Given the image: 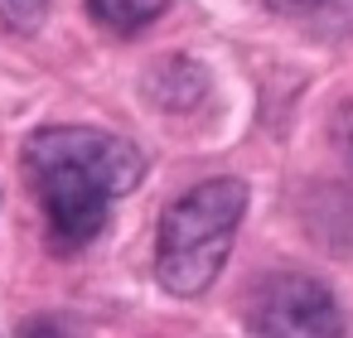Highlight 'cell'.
<instances>
[{"label": "cell", "instance_id": "6da1fadb", "mask_svg": "<svg viewBox=\"0 0 353 338\" xmlns=\"http://www.w3.org/2000/svg\"><path fill=\"white\" fill-rule=\"evenodd\" d=\"M25 179L44 208L49 237L59 251L88 246L121 193H131L145 174V160L131 140L92 131V126H44L25 145Z\"/></svg>", "mask_w": 353, "mask_h": 338}, {"label": "cell", "instance_id": "7a4b0ae2", "mask_svg": "<svg viewBox=\"0 0 353 338\" xmlns=\"http://www.w3.org/2000/svg\"><path fill=\"white\" fill-rule=\"evenodd\" d=\"M242 213H247V184L232 179V174L203 179L189 193H179L165 208L160 232H155V275H160V285L179 299L203 295L218 280V271L232 251Z\"/></svg>", "mask_w": 353, "mask_h": 338}, {"label": "cell", "instance_id": "3957f363", "mask_svg": "<svg viewBox=\"0 0 353 338\" xmlns=\"http://www.w3.org/2000/svg\"><path fill=\"white\" fill-rule=\"evenodd\" d=\"M252 333L256 338H339L343 319L334 295L314 275L281 271L252 295Z\"/></svg>", "mask_w": 353, "mask_h": 338}, {"label": "cell", "instance_id": "277c9868", "mask_svg": "<svg viewBox=\"0 0 353 338\" xmlns=\"http://www.w3.org/2000/svg\"><path fill=\"white\" fill-rule=\"evenodd\" d=\"M145 92H150V102L165 107V112H189V107H199V97H203V68L189 63V59L155 63L150 78H145Z\"/></svg>", "mask_w": 353, "mask_h": 338}, {"label": "cell", "instance_id": "5b68a950", "mask_svg": "<svg viewBox=\"0 0 353 338\" xmlns=\"http://www.w3.org/2000/svg\"><path fill=\"white\" fill-rule=\"evenodd\" d=\"M165 6H170V0H88L92 20L107 25V30H117V34H136V30H145L150 20L165 15Z\"/></svg>", "mask_w": 353, "mask_h": 338}, {"label": "cell", "instance_id": "8992f818", "mask_svg": "<svg viewBox=\"0 0 353 338\" xmlns=\"http://www.w3.org/2000/svg\"><path fill=\"white\" fill-rule=\"evenodd\" d=\"M44 15H49V0H0V25L15 30V34L39 30Z\"/></svg>", "mask_w": 353, "mask_h": 338}, {"label": "cell", "instance_id": "52a82bcc", "mask_svg": "<svg viewBox=\"0 0 353 338\" xmlns=\"http://www.w3.org/2000/svg\"><path fill=\"white\" fill-rule=\"evenodd\" d=\"M266 10H276V15H290V20H314V15H324L334 0H261Z\"/></svg>", "mask_w": 353, "mask_h": 338}, {"label": "cell", "instance_id": "ba28073f", "mask_svg": "<svg viewBox=\"0 0 353 338\" xmlns=\"http://www.w3.org/2000/svg\"><path fill=\"white\" fill-rule=\"evenodd\" d=\"M329 136H334V145H339V155H343V165L353 169V102H348V107H339V116H334V126H329Z\"/></svg>", "mask_w": 353, "mask_h": 338}, {"label": "cell", "instance_id": "9c48e42d", "mask_svg": "<svg viewBox=\"0 0 353 338\" xmlns=\"http://www.w3.org/2000/svg\"><path fill=\"white\" fill-rule=\"evenodd\" d=\"M15 338H68V328L59 319H30V324H20Z\"/></svg>", "mask_w": 353, "mask_h": 338}]
</instances>
